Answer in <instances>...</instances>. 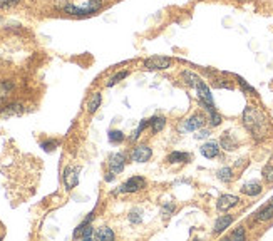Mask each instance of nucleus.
<instances>
[{
  "mask_svg": "<svg viewBox=\"0 0 273 241\" xmlns=\"http://www.w3.org/2000/svg\"><path fill=\"white\" fill-rule=\"evenodd\" d=\"M149 126V119H143L141 122H139V126L136 127V131L134 133H132V136H131V141H138L139 138H141V134H143V131L146 129V127Z\"/></svg>",
  "mask_w": 273,
  "mask_h": 241,
  "instance_id": "24",
  "label": "nucleus"
},
{
  "mask_svg": "<svg viewBox=\"0 0 273 241\" xmlns=\"http://www.w3.org/2000/svg\"><path fill=\"white\" fill-rule=\"evenodd\" d=\"M261 191H263V188H261V184L258 181H248V183H245L243 186H241V193L246 194V196H258Z\"/></svg>",
  "mask_w": 273,
  "mask_h": 241,
  "instance_id": "12",
  "label": "nucleus"
},
{
  "mask_svg": "<svg viewBox=\"0 0 273 241\" xmlns=\"http://www.w3.org/2000/svg\"><path fill=\"white\" fill-rule=\"evenodd\" d=\"M153 157V149L149 146H136L132 151V161L134 163H147Z\"/></svg>",
  "mask_w": 273,
  "mask_h": 241,
  "instance_id": "8",
  "label": "nucleus"
},
{
  "mask_svg": "<svg viewBox=\"0 0 273 241\" xmlns=\"http://www.w3.org/2000/svg\"><path fill=\"white\" fill-rule=\"evenodd\" d=\"M215 87H225V89H233L230 82H215Z\"/></svg>",
  "mask_w": 273,
  "mask_h": 241,
  "instance_id": "33",
  "label": "nucleus"
},
{
  "mask_svg": "<svg viewBox=\"0 0 273 241\" xmlns=\"http://www.w3.org/2000/svg\"><path fill=\"white\" fill-rule=\"evenodd\" d=\"M238 203H240V198H238V196L223 194V196H219V199L216 201V209L221 211V213H226V211H230L231 208L238 206Z\"/></svg>",
  "mask_w": 273,
  "mask_h": 241,
  "instance_id": "7",
  "label": "nucleus"
},
{
  "mask_svg": "<svg viewBox=\"0 0 273 241\" xmlns=\"http://www.w3.org/2000/svg\"><path fill=\"white\" fill-rule=\"evenodd\" d=\"M210 131H208V129H203V127H201V129H198V131H196V134H195V139H198V141H200V139H208V138H210Z\"/></svg>",
  "mask_w": 273,
  "mask_h": 241,
  "instance_id": "32",
  "label": "nucleus"
},
{
  "mask_svg": "<svg viewBox=\"0 0 273 241\" xmlns=\"http://www.w3.org/2000/svg\"><path fill=\"white\" fill-rule=\"evenodd\" d=\"M208 114H210V126L211 127H218L219 124H221V120H223V118H221V114H219L218 111H211V112H208Z\"/></svg>",
  "mask_w": 273,
  "mask_h": 241,
  "instance_id": "26",
  "label": "nucleus"
},
{
  "mask_svg": "<svg viewBox=\"0 0 273 241\" xmlns=\"http://www.w3.org/2000/svg\"><path fill=\"white\" fill-rule=\"evenodd\" d=\"M101 103H102V94L94 92L92 96H91L89 103H87V112H89V114H94V112L101 107Z\"/></svg>",
  "mask_w": 273,
  "mask_h": 241,
  "instance_id": "17",
  "label": "nucleus"
},
{
  "mask_svg": "<svg viewBox=\"0 0 273 241\" xmlns=\"http://www.w3.org/2000/svg\"><path fill=\"white\" fill-rule=\"evenodd\" d=\"M270 205H273V198H272V199H270Z\"/></svg>",
  "mask_w": 273,
  "mask_h": 241,
  "instance_id": "35",
  "label": "nucleus"
},
{
  "mask_svg": "<svg viewBox=\"0 0 273 241\" xmlns=\"http://www.w3.org/2000/svg\"><path fill=\"white\" fill-rule=\"evenodd\" d=\"M173 213H174V205H169V203H168V205L163 206L161 214H163V216H164V220H166V218H168V216H171Z\"/></svg>",
  "mask_w": 273,
  "mask_h": 241,
  "instance_id": "31",
  "label": "nucleus"
},
{
  "mask_svg": "<svg viewBox=\"0 0 273 241\" xmlns=\"http://www.w3.org/2000/svg\"><path fill=\"white\" fill-rule=\"evenodd\" d=\"M149 126H151V129H153L154 134L161 133V131L164 129V126H166V118H164V116H154V118L149 119Z\"/></svg>",
  "mask_w": 273,
  "mask_h": 241,
  "instance_id": "18",
  "label": "nucleus"
},
{
  "mask_svg": "<svg viewBox=\"0 0 273 241\" xmlns=\"http://www.w3.org/2000/svg\"><path fill=\"white\" fill-rule=\"evenodd\" d=\"M181 77H183V82L188 86V87L195 89L196 86L200 84V81H201V77H200L196 72H191V70H183L181 72Z\"/></svg>",
  "mask_w": 273,
  "mask_h": 241,
  "instance_id": "16",
  "label": "nucleus"
},
{
  "mask_svg": "<svg viewBox=\"0 0 273 241\" xmlns=\"http://www.w3.org/2000/svg\"><path fill=\"white\" fill-rule=\"evenodd\" d=\"M144 186H146V179H144L143 176H132V178L127 179L124 184H121L117 193H138Z\"/></svg>",
  "mask_w": 273,
  "mask_h": 241,
  "instance_id": "5",
  "label": "nucleus"
},
{
  "mask_svg": "<svg viewBox=\"0 0 273 241\" xmlns=\"http://www.w3.org/2000/svg\"><path fill=\"white\" fill-rule=\"evenodd\" d=\"M189 159H191V156H189L188 153H181V151H173V153L168 154V157H166V161H168L169 164L189 163Z\"/></svg>",
  "mask_w": 273,
  "mask_h": 241,
  "instance_id": "14",
  "label": "nucleus"
},
{
  "mask_svg": "<svg viewBox=\"0 0 273 241\" xmlns=\"http://www.w3.org/2000/svg\"><path fill=\"white\" fill-rule=\"evenodd\" d=\"M109 171H112L114 174H121L124 171V166H126V154L124 153H114L109 156Z\"/></svg>",
  "mask_w": 273,
  "mask_h": 241,
  "instance_id": "6",
  "label": "nucleus"
},
{
  "mask_svg": "<svg viewBox=\"0 0 273 241\" xmlns=\"http://www.w3.org/2000/svg\"><path fill=\"white\" fill-rule=\"evenodd\" d=\"M261 174H263V179L267 181L268 184H272L273 183V166L272 164L265 166L263 171H261Z\"/></svg>",
  "mask_w": 273,
  "mask_h": 241,
  "instance_id": "28",
  "label": "nucleus"
},
{
  "mask_svg": "<svg viewBox=\"0 0 273 241\" xmlns=\"http://www.w3.org/2000/svg\"><path fill=\"white\" fill-rule=\"evenodd\" d=\"M256 221H268V220H272L273 218V205H270L268 203L265 208H261L258 213H256Z\"/></svg>",
  "mask_w": 273,
  "mask_h": 241,
  "instance_id": "20",
  "label": "nucleus"
},
{
  "mask_svg": "<svg viewBox=\"0 0 273 241\" xmlns=\"http://www.w3.org/2000/svg\"><path fill=\"white\" fill-rule=\"evenodd\" d=\"M22 112H24V105L18 104V103H14V104L5 105V107L0 111V116H3V118H10V116H20Z\"/></svg>",
  "mask_w": 273,
  "mask_h": 241,
  "instance_id": "15",
  "label": "nucleus"
},
{
  "mask_svg": "<svg viewBox=\"0 0 273 241\" xmlns=\"http://www.w3.org/2000/svg\"><path fill=\"white\" fill-rule=\"evenodd\" d=\"M173 66V59L163 57V55H153L144 60V67L147 70H166Z\"/></svg>",
  "mask_w": 273,
  "mask_h": 241,
  "instance_id": "3",
  "label": "nucleus"
},
{
  "mask_svg": "<svg viewBox=\"0 0 273 241\" xmlns=\"http://www.w3.org/2000/svg\"><path fill=\"white\" fill-rule=\"evenodd\" d=\"M200 153H201L206 159H215V157L219 154V142L218 141H206L201 148H200Z\"/></svg>",
  "mask_w": 273,
  "mask_h": 241,
  "instance_id": "9",
  "label": "nucleus"
},
{
  "mask_svg": "<svg viewBox=\"0 0 273 241\" xmlns=\"http://www.w3.org/2000/svg\"><path fill=\"white\" fill-rule=\"evenodd\" d=\"M3 238V235H0V240H2Z\"/></svg>",
  "mask_w": 273,
  "mask_h": 241,
  "instance_id": "36",
  "label": "nucleus"
},
{
  "mask_svg": "<svg viewBox=\"0 0 273 241\" xmlns=\"http://www.w3.org/2000/svg\"><path fill=\"white\" fill-rule=\"evenodd\" d=\"M79 172H81V168L79 166H67L62 172V181L64 186H66L67 191L74 189L79 183Z\"/></svg>",
  "mask_w": 273,
  "mask_h": 241,
  "instance_id": "4",
  "label": "nucleus"
},
{
  "mask_svg": "<svg viewBox=\"0 0 273 241\" xmlns=\"http://www.w3.org/2000/svg\"><path fill=\"white\" fill-rule=\"evenodd\" d=\"M219 146H221L225 151L231 153V151H235L238 148V141L233 138V134L231 133H223L221 138H219Z\"/></svg>",
  "mask_w": 273,
  "mask_h": 241,
  "instance_id": "11",
  "label": "nucleus"
},
{
  "mask_svg": "<svg viewBox=\"0 0 273 241\" xmlns=\"http://www.w3.org/2000/svg\"><path fill=\"white\" fill-rule=\"evenodd\" d=\"M108 138H109V142H112V144H121V142H124L126 136H124L123 131H119V129H111L108 134Z\"/></svg>",
  "mask_w": 273,
  "mask_h": 241,
  "instance_id": "21",
  "label": "nucleus"
},
{
  "mask_svg": "<svg viewBox=\"0 0 273 241\" xmlns=\"http://www.w3.org/2000/svg\"><path fill=\"white\" fill-rule=\"evenodd\" d=\"M233 220H235V218L231 216V214H221V216L215 221L213 233H215V235H221L226 228H230L231 223H233Z\"/></svg>",
  "mask_w": 273,
  "mask_h": 241,
  "instance_id": "10",
  "label": "nucleus"
},
{
  "mask_svg": "<svg viewBox=\"0 0 273 241\" xmlns=\"http://www.w3.org/2000/svg\"><path fill=\"white\" fill-rule=\"evenodd\" d=\"M40 148H42L45 153H52V151H55V148H59V141L57 139H49V141L40 142Z\"/></svg>",
  "mask_w": 273,
  "mask_h": 241,
  "instance_id": "25",
  "label": "nucleus"
},
{
  "mask_svg": "<svg viewBox=\"0 0 273 241\" xmlns=\"http://www.w3.org/2000/svg\"><path fill=\"white\" fill-rule=\"evenodd\" d=\"M243 126L255 139H263L268 131V119L255 105H246L243 111Z\"/></svg>",
  "mask_w": 273,
  "mask_h": 241,
  "instance_id": "1",
  "label": "nucleus"
},
{
  "mask_svg": "<svg viewBox=\"0 0 273 241\" xmlns=\"http://www.w3.org/2000/svg\"><path fill=\"white\" fill-rule=\"evenodd\" d=\"M230 238L235 240V241H243V240L246 238V233H245V228H243V226H240V228L235 229V231L230 235Z\"/></svg>",
  "mask_w": 273,
  "mask_h": 241,
  "instance_id": "27",
  "label": "nucleus"
},
{
  "mask_svg": "<svg viewBox=\"0 0 273 241\" xmlns=\"http://www.w3.org/2000/svg\"><path fill=\"white\" fill-rule=\"evenodd\" d=\"M127 75H129V72H127V70H121V72H117V74L112 75V77L109 79L108 82H106V86H108V87H112V86L119 84V82L123 81V79H126Z\"/></svg>",
  "mask_w": 273,
  "mask_h": 241,
  "instance_id": "23",
  "label": "nucleus"
},
{
  "mask_svg": "<svg viewBox=\"0 0 273 241\" xmlns=\"http://www.w3.org/2000/svg\"><path fill=\"white\" fill-rule=\"evenodd\" d=\"M204 124H206V118L200 112H196V114L189 116L188 119H184L180 124V131L181 133H196L198 129H201Z\"/></svg>",
  "mask_w": 273,
  "mask_h": 241,
  "instance_id": "2",
  "label": "nucleus"
},
{
  "mask_svg": "<svg viewBox=\"0 0 273 241\" xmlns=\"http://www.w3.org/2000/svg\"><path fill=\"white\" fill-rule=\"evenodd\" d=\"M20 2L22 0H0V9H12Z\"/></svg>",
  "mask_w": 273,
  "mask_h": 241,
  "instance_id": "30",
  "label": "nucleus"
},
{
  "mask_svg": "<svg viewBox=\"0 0 273 241\" xmlns=\"http://www.w3.org/2000/svg\"><path fill=\"white\" fill-rule=\"evenodd\" d=\"M127 220H129V223H132V224L143 223V209L141 208H132L129 211V214H127Z\"/></svg>",
  "mask_w": 273,
  "mask_h": 241,
  "instance_id": "22",
  "label": "nucleus"
},
{
  "mask_svg": "<svg viewBox=\"0 0 273 241\" xmlns=\"http://www.w3.org/2000/svg\"><path fill=\"white\" fill-rule=\"evenodd\" d=\"M114 238H116L114 231H112L109 226H102V228H97L96 231H94V240H97V241H111Z\"/></svg>",
  "mask_w": 273,
  "mask_h": 241,
  "instance_id": "13",
  "label": "nucleus"
},
{
  "mask_svg": "<svg viewBox=\"0 0 273 241\" xmlns=\"http://www.w3.org/2000/svg\"><path fill=\"white\" fill-rule=\"evenodd\" d=\"M114 178H116V174L112 171H108V172H106V176H104L106 183H111V181H114Z\"/></svg>",
  "mask_w": 273,
  "mask_h": 241,
  "instance_id": "34",
  "label": "nucleus"
},
{
  "mask_svg": "<svg viewBox=\"0 0 273 241\" xmlns=\"http://www.w3.org/2000/svg\"><path fill=\"white\" fill-rule=\"evenodd\" d=\"M237 79H238V84H240L241 87H243V90H245V92L252 94V96H255V94H256V90L253 89L252 86H248V84H246V81H245V79H241V77H237Z\"/></svg>",
  "mask_w": 273,
  "mask_h": 241,
  "instance_id": "29",
  "label": "nucleus"
},
{
  "mask_svg": "<svg viewBox=\"0 0 273 241\" xmlns=\"http://www.w3.org/2000/svg\"><path fill=\"white\" fill-rule=\"evenodd\" d=\"M216 178H218L221 183H231L233 181V169L228 168V166H225V168L218 169V172H216Z\"/></svg>",
  "mask_w": 273,
  "mask_h": 241,
  "instance_id": "19",
  "label": "nucleus"
}]
</instances>
